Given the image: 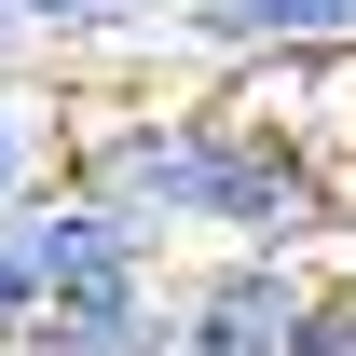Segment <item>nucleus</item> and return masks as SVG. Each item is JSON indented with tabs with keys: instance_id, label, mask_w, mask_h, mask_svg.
Returning <instances> with one entry per match:
<instances>
[{
	"instance_id": "1",
	"label": "nucleus",
	"mask_w": 356,
	"mask_h": 356,
	"mask_svg": "<svg viewBox=\"0 0 356 356\" xmlns=\"http://www.w3.org/2000/svg\"><path fill=\"white\" fill-rule=\"evenodd\" d=\"M178 220L233 233V247H288V233L315 220V165L274 124H192V151H178Z\"/></svg>"
},
{
	"instance_id": "2",
	"label": "nucleus",
	"mask_w": 356,
	"mask_h": 356,
	"mask_svg": "<svg viewBox=\"0 0 356 356\" xmlns=\"http://www.w3.org/2000/svg\"><path fill=\"white\" fill-rule=\"evenodd\" d=\"M302 315H315V288L274 247H233L192 302H178V356H288L302 343Z\"/></svg>"
},
{
	"instance_id": "3",
	"label": "nucleus",
	"mask_w": 356,
	"mask_h": 356,
	"mask_svg": "<svg viewBox=\"0 0 356 356\" xmlns=\"http://www.w3.org/2000/svg\"><path fill=\"white\" fill-rule=\"evenodd\" d=\"M42 356H178V302L151 288V261H110V274H69L42 288Z\"/></svg>"
},
{
	"instance_id": "4",
	"label": "nucleus",
	"mask_w": 356,
	"mask_h": 356,
	"mask_svg": "<svg viewBox=\"0 0 356 356\" xmlns=\"http://www.w3.org/2000/svg\"><path fill=\"white\" fill-rule=\"evenodd\" d=\"M55 178H69V110H55V96H14V83H0V233L28 220Z\"/></svg>"
},
{
	"instance_id": "5",
	"label": "nucleus",
	"mask_w": 356,
	"mask_h": 356,
	"mask_svg": "<svg viewBox=\"0 0 356 356\" xmlns=\"http://www.w3.org/2000/svg\"><path fill=\"white\" fill-rule=\"evenodd\" d=\"M206 42H247V55H288V42H356V0H192Z\"/></svg>"
},
{
	"instance_id": "6",
	"label": "nucleus",
	"mask_w": 356,
	"mask_h": 356,
	"mask_svg": "<svg viewBox=\"0 0 356 356\" xmlns=\"http://www.w3.org/2000/svg\"><path fill=\"white\" fill-rule=\"evenodd\" d=\"M28 329H42V261L0 233V343H28Z\"/></svg>"
},
{
	"instance_id": "7",
	"label": "nucleus",
	"mask_w": 356,
	"mask_h": 356,
	"mask_svg": "<svg viewBox=\"0 0 356 356\" xmlns=\"http://www.w3.org/2000/svg\"><path fill=\"white\" fill-rule=\"evenodd\" d=\"M288 356H356V274L343 288H315V315H302V343Z\"/></svg>"
},
{
	"instance_id": "8",
	"label": "nucleus",
	"mask_w": 356,
	"mask_h": 356,
	"mask_svg": "<svg viewBox=\"0 0 356 356\" xmlns=\"http://www.w3.org/2000/svg\"><path fill=\"white\" fill-rule=\"evenodd\" d=\"M151 0H28V28H137Z\"/></svg>"
},
{
	"instance_id": "9",
	"label": "nucleus",
	"mask_w": 356,
	"mask_h": 356,
	"mask_svg": "<svg viewBox=\"0 0 356 356\" xmlns=\"http://www.w3.org/2000/svg\"><path fill=\"white\" fill-rule=\"evenodd\" d=\"M14 42H28V0H0V55H14Z\"/></svg>"
},
{
	"instance_id": "10",
	"label": "nucleus",
	"mask_w": 356,
	"mask_h": 356,
	"mask_svg": "<svg viewBox=\"0 0 356 356\" xmlns=\"http://www.w3.org/2000/svg\"><path fill=\"white\" fill-rule=\"evenodd\" d=\"M343 274H356V261H343Z\"/></svg>"
}]
</instances>
